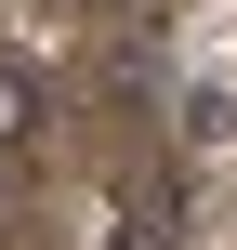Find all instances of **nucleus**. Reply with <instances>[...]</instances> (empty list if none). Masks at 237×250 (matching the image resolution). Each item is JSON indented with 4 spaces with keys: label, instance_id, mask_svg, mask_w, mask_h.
<instances>
[{
    "label": "nucleus",
    "instance_id": "f257e3e1",
    "mask_svg": "<svg viewBox=\"0 0 237 250\" xmlns=\"http://www.w3.org/2000/svg\"><path fill=\"white\" fill-rule=\"evenodd\" d=\"M92 250H172V211H158V198H106Z\"/></svg>",
    "mask_w": 237,
    "mask_h": 250
},
{
    "label": "nucleus",
    "instance_id": "f03ea898",
    "mask_svg": "<svg viewBox=\"0 0 237 250\" xmlns=\"http://www.w3.org/2000/svg\"><path fill=\"white\" fill-rule=\"evenodd\" d=\"M40 119H53V105H40V79H26V66H0V158H13V145H40Z\"/></svg>",
    "mask_w": 237,
    "mask_h": 250
}]
</instances>
